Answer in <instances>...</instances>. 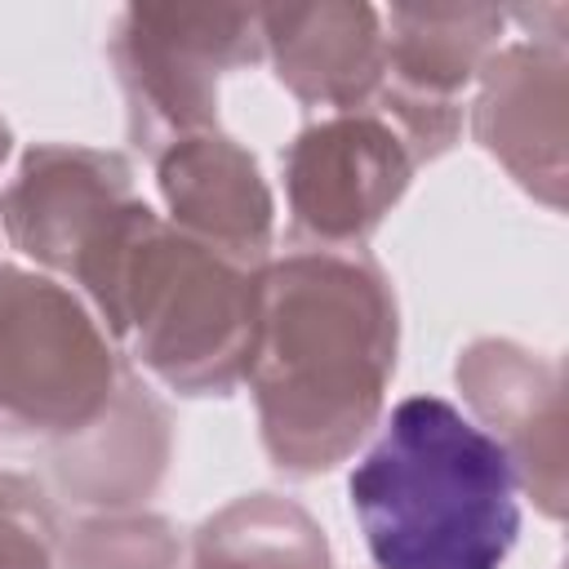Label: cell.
<instances>
[{
  "label": "cell",
  "mask_w": 569,
  "mask_h": 569,
  "mask_svg": "<svg viewBox=\"0 0 569 569\" xmlns=\"http://www.w3.org/2000/svg\"><path fill=\"white\" fill-rule=\"evenodd\" d=\"M396 365V307L373 262L298 253L258 276L249 378L276 467H333L373 422Z\"/></svg>",
  "instance_id": "6da1fadb"
},
{
  "label": "cell",
  "mask_w": 569,
  "mask_h": 569,
  "mask_svg": "<svg viewBox=\"0 0 569 569\" xmlns=\"http://www.w3.org/2000/svg\"><path fill=\"white\" fill-rule=\"evenodd\" d=\"M378 569H498L520 533L507 449L440 396H409L351 471Z\"/></svg>",
  "instance_id": "7a4b0ae2"
},
{
  "label": "cell",
  "mask_w": 569,
  "mask_h": 569,
  "mask_svg": "<svg viewBox=\"0 0 569 569\" xmlns=\"http://www.w3.org/2000/svg\"><path fill=\"white\" fill-rule=\"evenodd\" d=\"M71 276L138 360L178 391H227L249 369L262 271L196 236L164 231L147 204H124Z\"/></svg>",
  "instance_id": "3957f363"
},
{
  "label": "cell",
  "mask_w": 569,
  "mask_h": 569,
  "mask_svg": "<svg viewBox=\"0 0 569 569\" xmlns=\"http://www.w3.org/2000/svg\"><path fill=\"white\" fill-rule=\"evenodd\" d=\"M124 373L89 311L53 280L0 267V422L76 436L98 427Z\"/></svg>",
  "instance_id": "277c9868"
},
{
  "label": "cell",
  "mask_w": 569,
  "mask_h": 569,
  "mask_svg": "<svg viewBox=\"0 0 569 569\" xmlns=\"http://www.w3.org/2000/svg\"><path fill=\"white\" fill-rule=\"evenodd\" d=\"M258 9H124L111 58L129 93L133 133L147 142L213 120V80L222 67L258 58Z\"/></svg>",
  "instance_id": "5b68a950"
},
{
  "label": "cell",
  "mask_w": 569,
  "mask_h": 569,
  "mask_svg": "<svg viewBox=\"0 0 569 569\" xmlns=\"http://www.w3.org/2000/svg\"><path fill=\"white\" fill-rule=\"evenodd\" d=\"M409 182L405 142L373 116L311 124L289 151V200L302 231L342 244L360 240Z\"/></svg>",
  "instance_id": "8992f818"
},
{
  "label": "cell",
  "mask_w": 569,
  "mask_h": 569,
  "mask_svg": "<svg viewBox=\"0 0 569 569\" xmlns=\"http://www.w3.org/2000/svg\"><path fill=\"white\" fill-rule=\"evenodd\" d=\"M129 200V164L120 156L89 147H36L18 182L4 191L0 218L22 253L71 271Z\"/></svg>",
  "instance_id": "52a82bcc"
},
{
  "label": "cell",
  "mask_w": 569,
  "mask_h": 569,
  "mask_svg": "<svg viewBox=\"0 0 569 569\" xmlns=\"http://www.w3.org/2000/svg\"><path fill=\"white\" fill-rule=\"evenodd\" d=\"M480 142L529 187L560 204L565 182V49L511 44L485 67L476 102Z\"/></svg>",
  "instance_id": "ba28073f"
},
{
  "label": "cell",
  "mask_w": 569,
  "mask_h": 569,
  "mask_svg": "<svg viewBox=\"0 0 569 569\" xmlns=\"http://www.w3.org/2000/svg\"><path fill=\"white\" fill-rule=\"evenodd\" d=\"M458 387L493 431L520 476L542 498L547 516H560V369L520 351L516 342H476L458 360Z\"/></svg>",
  "instance_id": "9c48e42d"
},
{
  "label": "cell",
  "mask_w": 569,
  "mask_h": 569,
  "mask_svg": "<svg viewBox=\"0 0 569 569\" xmlns=\"http://www.w3.org/2000/svg\"><path fill=\"white\" fill-rule=\"evenodd\" d=\"M258 27L276 53V76L307 102L360 107L387 71L378 13L365 4L258 9Z\"/></svg>",
  "instance_id": "30bf717a"
},
{
  "label": "cell",
  "mask_w": 569,
  "mask_h": 569,
  "mask_svg": "<svg viewBox=\"0 0 569 569\" xmlns=\"http://www.w3.org/2000/svg\"><path fill=\"white\" fill-rule=\"evenodd\" d=\"M160 187L187 231L240 262H253L271 236V196L258 164L227 138H178L160 156Z\"/></svg>",
  "instance_id": "8fae6325"
},
{
  "label": "cell",
  "mask_w": 569,
  "mask_h": 569,
  "mask_svg": "<svg viewBox=\"0 0 569 569\" xmlns=\"http://www.w3.org/2000/svg\"><path fill=\"white\" fill-rule=\"evenodd\" d=\"M391 36H382V67L396 71L400 98L418 102H449L462 89L485 53V44L502 31L498 9H458V4H427V9H391Z\"/></svg>",
  "instance_id": "7c38bea8"
},
{
  "label": "cell",
  "mask_w": 569,
  "mask_h": 569,
  "mask_svg": "<svg viewBox=\"0 0 569 569\" xmlns=\"http://www.w3.org/2000/svg\"><path fill=\"white\" fill-rule=\"evenodd\" d=\"M196 569H329V547L302 507L258 493L200 529Z\"/></svg>",
  "instance_id": "4fadbf2b"
},
{
  "label": "cell",
  "mask_w": 569,
  "mask_h": 569,
  "mask_svg": "<svg viewBox=\"0 0 569 569\" xmlns=\"http://www.w3.org/2000/svg\"><path fill=\"white\" fill-rule=\"evenodd\" d=\"M53 565V525L40 493L0 476V569H49Z\"/></svg>",
  "instance_id": "5bb4252c"
},
{
  "label": "cell",
  "mask_w": 569,
  "mask_h": 569,
  "mask_svg": "<svg viewBox=\"0 0 569 569\" xmlns=\"http://www.w3.org/2000/svg\"><path fill=\"white\" fill-rule=\"evenodd\" d=\"M84 542L76 551V569L116 565V569H164L173 560L169 529L160 520H124V525H84Z\"/></svg>",
  "instance_id": "9a60e30c"
}]
</instances>
